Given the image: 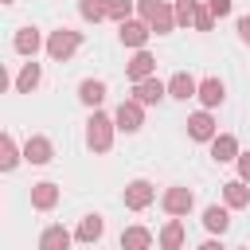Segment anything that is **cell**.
Listing matches in <instances>:
<instances>
[{"instance_id": "1", "label": "cell", "mask_w": 250, "mask_h": 250, "mask_svg": "<svg viewBox=\"0 0 250 250\" xmlns=\"http://www.w3.org/2000/svg\"><path fill=\"white\" fill-rule=\"evenodd\" d=\"M137 12L145 16V23L156 31V35H168L176 27V8H168L164 0H137Z\"/></svg>"}, {"instance_id": "2", "label": "cell", "mask_w": 250, "mask_h": 250, "mask_svg": "<svg viewBox=\"0 0 250 250\" xmlns=\"http://www.w3.org/2000/svg\"><path fill=\"white\" fill-rule=\"evenodd\" d=\"M78 47H82V31H70V27L51 31V39H47V55H51L55 62H66Z\"/></svg>"}, {"instance_id": "3", "label": "cell", "mask_w": 250, "mask_h": 250, "mask_svg": "<svg viewBox=\"0 0 250 250\" xmlns=\"http://www.w3.org/2000/svg\"><path fill=\"white\" fill-rule=\"evenodd\" d=\"M113 125H117V121H109L105 113H94V117L86 121V145H90L94 152H105L109 141H113Z\"/></svg>"}, {"instance_id": "4", "label": "cell", "mask_w": 250, "mask_h": 250, "mask_svg": "<svg viewBox=\"0 0 250 250\" xmlns=\"http://www.w3.org/2000/svg\"><path fill=\"white\" fill-rule=\"evenodd\" d=\"M152 195H156V191H152L148 180H133V184L125 188V207H129V211H141V207L152 203Z\"/></svg>"}, {"instance_id": "5", "label": "cell", "mask_w": 250, "mask_h": 250, "mask_svg": "<svg viewBox=\"0 0 250 250\" xmlns=\"http://www.w3.org/2000/svg\"><path fill=\"white\" fill-rule=\"evenodd\" d=\"M160 203H164V211H168V215H188V211H191V203H195V195H191L188 188H168Z\"/></svg>"}, {"instance_id": "6", "label": "cell", "mask_w": 250, "mask_h": 250, "mask_svg": "<svg viewBox=\"0 0 250 250\" xmlns=\"http://www.w3.org/2000/svg\"><path fill=\"white\" fill-rule=\"evenodd\" d=\"M133 94H137L133 102H141V105H156V102L168 94V86H164L160 78H145V82H137V86H133Z\"/></svg>"}, {"instance_id": "7", "label": "cell", "mask_w": 250, "mask_h": 250, "mask_svg": "<svg viewBox=\"0 0 250 250\" xmlns=\"http://www.w3.org/2000/svg\"><path fill=\"white\" fill-rule=\"evenodd\" d=\"M117 35H121V43H125V47H145V39L152 35V27H148V23L129 20V23H121V27H117Z\"/></svg>"}, {"instance_id": "8", "label": "cell", "mask_w": 250, "mask_h": 250, "mask_svg": "<svg viewBox=\"0 0 250 250\" xmlns=\"http://www.w3.org/2000/svg\"><path fill=\"white\" fill-rule=\"evenodd\" d=\"M113 121H117V129H125V133H137V129H141V102H121Z\"/></svg>"}, {"instance_id": "9", "label": "cell", "mask_w": 250, "mask_h": 250, "mask_svg": "<svg viewBox=\"0 0 250 250\" xmlns=\"http://www.w3.org/2000/svg\"><path fill=\"white\" fill-rule=\"evenodd\" d=\"M152 70H156V59H152V55H148V51H137V55H133V62H129V70H125V74H129V78H133V82H145V78H152Z\"/></svg>"}, {"instance_id": "10", "label": "cell", "mask_w": 250, "mask_h": 250, "mask_svg": "<svg viewBox=\"0 0 250 250\" xmlns=\"http://www.w3.org/2000/svg\"><path fill=\"white\" fill-rule=\"evenodd\" d=\"M168 94H172V98H180V102H188V98H195V94H199V82H195L191 74H184V70H180V74H172Z\"/></svg>"}, {"instance_id": "11", "label": "cell", "mask_w": 250, "mask_h": 250, "mask_svg": "<svg viewBox=\"0 0 250 250\" xmlns=\"http://www.w3.org/2000/svg\"><path fill=\"white\" fill-rule=\"evenodd\" d=\"M188 133H191L195 141H215V121H211V113H191V117H188Z\"/></svg>"}, {"instance_id": "12", "label": "cell", "mask_w": 250, "mask_h": 250, "mask_svg": "<svg viewBox=\"0 0 250 250\" xmlns=\"http://www.w3.org/2000/svg\"><path fill=\"white\" fill-rule=\"evenodd\" d=\"M211 156H215L219 164H227V160H234V156H238V141H234L230 133H219V137L211 141Z\"/></svg>"}, {"instance_id": "13", "label": "cell", "mask_w": 250, "mask_h": 250, "mask_svg": "<svg viewBox=\"0 0 250 250\" xmlns=\"http://www.w3.org/2000/svg\"><path fill=\"white\" fill-rule=\"evenodd\" d=\"M23 160H31V164H47V160H51V141H47V137H27V145H23Z\"/></svg>"}, {"instance_id": "14", "label": "cell", "mask_w": 250, "mask_h": 250, "mask_svg": "<svg viewBox=\"0 0 250 250\" xmlns=\"http://www.w3.org/2000/svg\"><path fill=\"white\" fill-rule=\"evenodd\" d=\"M152 246V234L145 227H125L121 230V250H148Z\"/></svg>"}, {"instance_id": "15", "label": "cell", "mask_w": 250, "mask_h": 250, "mask_svg": "<svg viewBox=\"0 0 250 250\" xmlns=\"http://www.w3.org/2000/svg\"><path fill=\"white\" fill-rule=\"evenodd\" d=\"M55 203H59V188H55V184H35V188H31V207L51 211Z\"/></svg>"}, {"instance_id": "16", "label": "cell", "mask_w": 250, "mask_h": 250, "mask_svg": "<svg viewBox=\"0 0 250 250\" xmlns=\"http://www.w3.org/2000/svg\"><path fill=\"white\" fill-rule=\"evenodd\" d=\"M70 246V230L66 227H47L39 238V250H66Z\"/></svg>"}, {"instance_id": "17", "label": "cell", "mask_w": 250, "mask_h": 250, "mask_svg": "<svg viewBox=\"0 0 250 250\" xmlns=\"http://www.w3.org/2000/svg\"><path fill=\"white\" fill-rule=\"evenodd\" d=\"M223 199H227V207H246L250 203V191H246L242 180H230V184H223Z\"/></svg>"}, {"instance_id": "18", "label": "cell", "mask_w": 250, "mask_h": 250, "mask_svg": "<svg viewBox=\"0 0 250 250\" xmlns=\"http://www.w3.org/2000/svg\"><path fill=\"white\" fill-rule=\"evenodd\" d=\"M39 43H43V39H39L35 27H20V31H16V51H20V55H35Z\"/></svg>"}, {"instance_id": "19", "label": "cell", "mask_w": 250, "mask_h": 250, "mask_svg": "<svg viewBox=\"0 0 250 250\" xmlns=\"http://www.w3.org/2000/svg\"><path fill=\"white\" fill-rule=\"evenodd\" d=\"M203 227H207V230H215V234H223V230L230 227L227 207H207V211H203Z\"/></svg>"}, {"instance_id": "20", "label": "cell", "mask_w": 250, "mask_h": 250, "mask_svg": "<svg viewBox=\"0 0 250 250\" xmlns=\"http://www.w3.org/2000/svg\"><path fill=\"white\" fill-rule=\"evenodd\" d=\"M102 230H105L102 215H86V219L78 223V238H82V242H98V238H102Z\"/></svg>"}, {"instance_id": "21", "label": "cell", "mask_w": 250, "mask_h": 250, "mask_svg": "<svg viewBox=\"0 0 250 250\" xmlns=\"http://www.w3.org/2000/svg\"><path fill=\"white\" fill-rule=\"evenodd\" d=\"M160 246H164V250H180V246H184V223H180V219H172V223L160 230Z\"/></svg>"}, {"instance_id": "22", "label": "cell", "mask_w": 250, "mask_h": 250, "mask_svg": "<svg viewBox=\"0 0 250 250\" xmlns=\"http://www.w3.org/2000/svg\"><path fill=\"white\" fill-rule=\"evenodd\" d=\"M39 86V62H23V70H20V78H16V90L20 94H31Z\"/></svg>"}, {"instance_id": "23", "label": "cell", "mask_w": 250, "mask_h": 250, "mask_svg": "<svg viewBox=\"0 0 250 250\" xmlns=\"http://www.w3.org/2000/svg\"><path fill=\"white\" fill-rule=\"evenodd\" d=\"M78 98H82L86 105H98V102L105 98V82H98V78H86V82L78 86Z\"/></svg>"}, {"instance_id": "24", "label": "cell", "mask_w": 250, "mask_h": 250, "mask_svg": "<svg viewBox=\"0 0 250 250\" xmlns=\"http://www.w3.org/2000/svg\"><path fill=\"white\" fill-rule=\"evenodd\" d=\"M199 98H203V105H219L227 98V90H223L219 78H207V82H199Z\"/></svg>"}, {"instance_id": "25", "label": "cell", "mask_w": 250, "mask_h": 250, "mask_svg": "<svg viewBox=\"0 0 250 250\" xmlns=\"http://www.w3.org/2000/svg\"><path fill=\"white\" fill-rule=\"evenodd\" d=\"M78 12H82V20L98 23V20H105V16H109V0H82V4H78Z\"/></svg>"}, {"instance_id": "26", "label": "cell", "mask_w": 250, "mask_h": 250, "mask_svg": "<svg viewBox=\"0 0 250 250\" xmlns=\"http://www.w3.org/2000/svg\"><path fill=\"white\" fill-rule=\"evenodd\" d=\"M16 160H20V148H16V141H12V137H4V141H0V168H4V172H12V168H16Z\"/></svg>"}, {"instance_id": "27", "label": "cell", "mask_w": 250, "mask_h": 250, "mask_svg": "<svg viewBox=\"0 0 250 250\" xmlns=\"http://www.w3.org/2000/svg\"><path fill=\"white\" fill-rule=\"evenodd\" d=\"M199 0H176V23H195Z\"/></svg>"}, {"instance_id": "28", "label": "cell", "mask_w": 250, "mask_h": 250, "mask_svg": "<svg viewBox=\"0 0 250 250\" xmlns=\"http://www.w3.org/2000/svg\"><path fill=\"white\" fill-rule=\"evenodd\" d=\"M129 12H133V4H129V0H109V20H117V27H121V23H129Z\"/></svg>"}, {"instance_id": "29", "label": "cell", "mask_w": 250, "mask_h": 250, "mask_svg": "<svg viewBox=\"0 0 250 250\" xmlns=\"http://www.w3.org/2000/svg\"><path fill=\"white\" fill-rule=\"evenodd\" d=\"M207 12L215 20H223V16H230V0H207Z\"/></svg>"}, {"instance_id": "30", "label": "cell", "mask_w": 250, "mask_h": 250, "mask_svg": "<svg viewBox=\"0 0 250 250\" xmlns=\"http://www.w3.org/2000/svg\"><path fill=\"white\" fill-rule=\"evenodd\" d=\"M211 23H215V16H211L207 8H199V12H195V27H199V31H211Z\"/></svg>"}, {"instance_id": "31", "label": "cell", "mask_w": 250, "mask_h": 250, "mask_svg": "<svg viewBox=\"0 0 250 250\" xmlns=\"http://www.w3.org/2000/svg\"><path fill=\"white\" fill-rule=\"evenodd\" d=\"M238 176H242V180H250V152H242V156H238Z\"/></svg>"}, {"instance_id": "32", "label": "cell", "mask_w": 250, "mask_h": 250, "mask_svg": "<svg viewBox=\"0 0 250 250\" xmlns=\"http://www.w3.org/2000/svg\"><path fill=\"white\" fill-rule=\"evenodd\" d=\"M238 35H242V43H250V16L238 20Z\"/></svg>"}, {"instance_id": "33", "label": "cell", "mask_w": 250, "mask_h": 250, "mask_svg": "<svg viewBox=\"0 0 250 250\" xmlns=\"http://www.w3.org/2000/svg\"><path fill=\"white\" fill-rule=\"evenodd\" d=\"M199 250H227V246H223V242H215V238H211V242H203V246H199Z\"/></svg>"}, {"instance_id": "34", "label": "cell", "mask_w": 250, "mask_h": 250, "mask_svg": "<svg viewBox=\"0 0 250 250\" xmlns=\"http://www.w3.org/2000/svg\"><path fill=\"white\" fill-rule=\"evenodd\" d=\"M8 4H12V0H8Z\"/></svg>"}]
</instances>
